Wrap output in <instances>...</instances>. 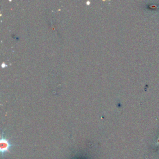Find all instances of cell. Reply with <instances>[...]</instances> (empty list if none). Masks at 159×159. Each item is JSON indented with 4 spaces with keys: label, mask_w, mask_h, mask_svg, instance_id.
Returning <instances> with one entry per match:
<instances>
[{
    "label": "cell",
    "mask_w": 159,
    "mask_h": 159,
    "mask_svg": "<svg viewBox=\"0 0 159 159\" xmlns=\"http://www.w3.org/2000/svg\"><path fill=\"white\" fill-rule=\"evenodd\" d=\"M11 147L10 142L5 138L2 137L0 140V150L2 153L7 152Z\"/></svg>",
    "instance_id": "obj_1"
}]
</instances>
